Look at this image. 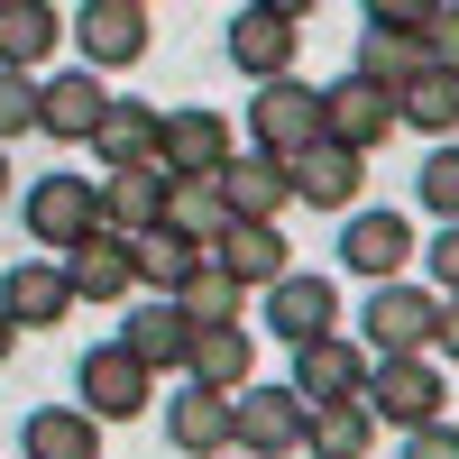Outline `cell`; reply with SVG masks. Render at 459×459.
I'll return each mask as SVG.
<instances>
[{"label":"cell","instance_id":"ac0fdd59","mask_svg":"<svg viewBox=\"0 0 459 459\" xmlns=\"http://www.w3.org/2000/svg\"><path fill=\"white\" fill-rule=\"evenodd\" d=\"M203 266H221L230 285H276V276H294V257H285V230H266V221H230L221 239H212V257Z\"/></svg>","mask_w":459,"mask_h":459},{"label":"cell","instance_id":"ba28073f","mask_svg":"<svg viewBox=\"0 0 459 459\" xmlns=\"http://www.w3.org/2000/svg\"><path fill=\"white\" fill-rule=\"evenodd\" d=\"M322 138L350 147V157H377V147L395 138V92L368 83V74H340V83H322Z\"/></svg>","mask_w":459,"mask_h":459},{"label":"cell","instance_id":"5bb4252c","mask_svg":"<svg viewBox=\"0 0 459 459\" xmlns=\"http://www.w3.org/2000/svg\"><path fill=\"white\" fill-rule=\"evenodd\" d=\"M120 350H129L147 377H157V368H184V359H194V313L166 303V294H138L129 322H120Z\"/></svg>","mask_w":459,"mask_h":459},{"label":"cell","instance_id":"8fae6325","mask_svg":"<svg viewBox=\"0 0 459 459\" xmlns=\"http://www.w3.org/2000/svg\"><path fill=\"white\" fill-rule=\"evenodd\" d=\"M404 257H413V221L404 212H350L340 221V266L350 276H368V285H404Z\"/></svg>","mask_w":459,"mask_h":459},{"label":"cell","instance_id":"d6a6232c","mask_svg":"<svg viewBox=\"0 0 459 459\" xmlns=\"http://www.w3.org/2000/svg\"><path fill=\"white\" fill-rule=\"evenodd\" d=\"M184 313H194V331H239V285H230L221 266H203V276L184 285Z\"/></svg>","mask_w":459,"mask_h":459},{"label":"cell","instance_id":"7a4b0ae2","mask_svg":"<svg viewBox=\"0 0 459 459\" xmlns=\"http://www.w3.org/2000/svg\"><path fill=\"white\" fill-rule=\"evenodd\" d=\"M19 221H28V239L37 248H83L92 230H101V175H37L28 194H19Z\"/></svg>","mask_w":459,"mask_h":459},{"label":"cell","instance_id":"836d02e7","mask_svg":"<svg viewBox=\"0 0 459 459\" xmlns=\"http://www.w3.org/2000/svg\"><path fill=\"white\" fill-rule=\"evenodd\" d=\"M37 101H47V83H28V74H0V147L37 129Z\"/></svg>","mask_w":459,"mask_h":459},{"label":"cell","instance_id":"6da1fadb","mask_svg":"<svg viewBox=\"0 0 459 459\" xmlns=\"http://www.w3.org/2000/svg\"><path fill=\"white\" fill-rule=\"evenodd\" d=\"M368 423H395V432H423L450 423V377L441 359H368Z\"/></svg>","mask_w":459,"mask_h":459},{"label":"cell","instance_id":"8992f818","mask_svg":"<svg viewBox=\"0 0 459 459\" xmlns=\"http://www.w3.org/2000/svg\"><path fill=\"white\" fill-rule=\"evenodd\" d=\"M74 395H83L92 423H138V413L157 404V377H147V368L120 350V340H101V350L74 359Z\"/></svg>","mask_w":459,"mask_h":459},{"label":"cell","instance_id":"9c48e42d","mask_svg":"<svg viewBox=\"0 0 459 459\" xmlns=\"http://www.w3.org/2000/svg\"><path fill=\"white\" fill-rule=\"evenodd\" d=\"M147 28H157V10H147V0H83V10L65 19V37L83 47V74H101V65H138V56H147Z\"/></svg>","mask_w":459,"mask_h":459},{"label":"cell","instance_id":"2e32d148","mask_svg":"<svg viewBox=\"0 0 459 459\" xmlns=\"http://www.w3.org/2000/svg\"><path fill=\"white\" fill-rule=\"evenodd\" d=\"M166 203H175V175H166V166L101 175V230H120V239H147V230H166Z\"/></svg>","mask_w":459,"mask_h":459},{"label":"cell","instance_id":"1f68e13d","mask_svg":"<svg viewBox=\"0 0 459 459\" xmlns=\"http://www.w3.org/2000/svg\"><path fill=\"white\" fill-rule=\"evenodd\" d=\"M413 203H423L441 230L459 221V138L450 147H432V157H423V175H413Z\"/></svg>","mask_w":459,"mask_h":459},{"label":"cell","instance_id":"f35d334b","mask_svg":"<svg viewBox=\"0 0 459 459\" xmlns=\"http://www.w3.org/2000/svg\"><path fill=\"white\" fill-rule=\"evenodd\" d=\"M10 350H19V322H10V313H0V359H10Z\"/></svg>","mask_w":459,"mask_h":459},{"label":"cell","instance_id":"e575fe53","mask_svg":"<svg viewBox=\"0 0 459 459\" xmlns=\"http://www.w3.org/2000/svg\"><path fill=\"white\" fill-rule=\"evenodd\" d=\"M423 56L441 74H459V0H432V28H423Z\"/></svg>","mask_w":459,"mask_h":459},{"label":"cell","instance_id":"f1b7e54d","mask_svg":"<svg viewBox=\"0 0 459 459\" xmlns=\"http://www.w3.org/2000/svg\"><path fill=\"white\" fill-rule=\"evenodd\" d=\"M194 276H203V248H194V239H175V230H147V239H138V294L184 303Z\"/></svg>","mask_w":459,"mask_h":459},{"label":"cell","instance_id":"30bf717a","mask_svg":"<svg viewBox=\"0 0 459 459\" xmlns=\"http://www.w3.org/2000/svg\"><path fill=\"white\" fill-rule=\"evenodd\" d=\"M239 157V147H230V120L221 110H166V138H157V166L175 175V184H221V166Z\"/></svg>","mask_w":459,"mask_h":459},{"label":"cell","instance_id":"484cf974","mask_svg":"<svg viewBox=\"0 0 459 459\" xmlns=\"http://www.w3.org/2000/svg\"><path fill=\"white\" fill-rule=\"evenodd\" d=\"M166 441H175L184 459H221V450H230V395H203V386L166 395Z\"/></svg>","mask_w":459,"mask_h":459},{"label":"cell","instance_id":"74e56055","mask_svg":"<svg viewBox=\"0 0 459 459\" xmlns=\"http://www.w3.org/2000/svg\"><path fill=\"white\" fill-rule=\"evenodd\" d=\"M432 359L459 368V294H441V313H432Z\"/></svg>","mask_w":459,"mask_h":459},{"label":"cell","instance_id":"cb8c5ba5","mask_svg":"<svg viewBox=\"0 0 459 459\" xmlns=\"http://www.w3.org/2000/svg\"><path fill=\"white\" fill-rule=\"evenodd\" d=\"M203 395H248L257 386V340L248 331H194V359H184Z\"/></svg>","mask_w":459,"mask_h":459},{"label":"cell","instance_id":"5b68a950","mask_svg":"<svg viewBox=\"0 0 459 459\" xmlns=\"http://www.w3.org/2000/svg\"><path fill=\"white\" fill-rule=\"evenodd\" d=\"M322 138V92L313 83H257V101H248V157H276V166H294L303 147Z\"/></svg>","mask_w":459,"mask_h":459},{"label":"cell","instance_id":"8d00e7d4","mask_svg":"<svg viewBox=\"0 0 459 459\" xmlns=\"http://www.w3.org/2000/svg\"><path fill=\"white\" fill-rule=\"evenodd\" d=\"M395 459H459V423H423V432H404Z\"/></svg>","mask_w":459,"mask_h":459},{"label":"cell","instance_id":"44dd1931","mask_svg":"<svg viewBox=\"0 0 459 459\" xmlns=\"http://www.w3.org/2000/svg\"><path fill=\"white\" fill-rule=\"evenodd\" d=\"M221 203H230V221H266V230H276L285 203H294V175L276 157H248V147H239V157L221 166Z\"/></svg>","mask_w":459,"mask_h":459},{"label":"cell","instance_id":"83f0119b","mask_svg":"<svg viewBox=\"0 0 459 459\" xmlns=\"http://www.w3.org/2000/svg\"><path fill=\"white\" fill-rule=\"evenodd\" d=\"M423 65H432V56H423V37H404V28H368V19H359V65H350V74H368V83L404 92Z\"/></svg>","mask_w":459,"mask_h":459},{"label":"cell","instance_id":"f546056e","mask_svg":"<svg viewBox=\"0 0 459 459\" xmlns=\"http://www.w3.org/2000/svg\"><path fill=\"white\" fill-rule=\"evenodd\" d=\"M368 450H377L368 404H322L313 423H303V459H368Z\"/></svg>","mask_w":459,"mask_h":459},{"label":"cell","instance_id":"ab89813d","mask_svg":"<svg viewBox=\"0 0 459 459\" xmlns=\"http://www.w3.org/2000/svg\"><path fill=\"white\" fill-rule=\"evenodd\" d=\"M0 203H10V147H0Z\"/></svg>","mask_w":459,"mask_h":459},{"label":"cell","instance_id":"ffe728a7","mask_svg":"<svg viewBox=\"0 0 459 459\" xmlns=\"http://www.w3.org/2000/svg\"><path fill=\"white\" fill-rule=\"evenodd\" d=\"M0 313H10L19 331H47L74 313V285H65V266L56 257H19L10 276H0Z\"/></svg>","mask_w":459,"mask_h":459},{"label":"cell","instance_id":"52a82bcc","mask_svg":"<svg viewBox=\"0 0 459 459\" xmlns=\"http://www.w3.org/2000/svg\"><path fill=\"white\" fill-rule=\"evenodd\" d=\"M303 423H313V404L294 386H248L230 395V441L248 459H303Z\"/></svg>","mask_w":459,"mask_h":459},{"label":"cell","instance_id":"4316f807","mask_svg":"<svg viewBox=\"0 0 459 459\" xmlns=\"http://www.w3.org/2000/svg\"><path fill=\"white\" fill-rule=\"evenodd\" d=\"M395 129H423L432 147H450V129H459V74L423 65V74L395 92Z\"/></svg>","mask_w":459,"mask_h":459},{"label":"cell","instance_id":"d4e9b609","mask_svg":"<svg viewBox=\"0 0 459 459\" xmlns=\"http://www.w3.org/2000/svg\"><path fill=\"white\" fill-rule=\"evenodd\" d=\"M19 459H101V423L83 404H37L19 423Z\"/></svg>","mask_w":459,"mask_h":459},{"label":"cell","instance_id":"d590c367","mask_svg":"<svg viewBox=\"0 0 459 459\" xmlns=\"http://www.w3.org/2000/svg\"><path fill=\"white\" fill-rule=\"evenodd\" d=\"M423 257H432V294H459V221L432 230V248H423Z\"/></svg>","mask_w":459,"mask_h":459},{"label":"cell","instance_id":"e0dca14e","mask_svg":"<svg viewBox=\"0 0 459 459\" xmlns=\"http://www.w3.org/2000/svg\"><path fill=\"white\" fill-rule=\"evenodd\" d=\"M157 138H166V110H157V101H129V92H110L101 129H92V157H101L110 175H129V166H157Z\"/></svg>","mask_w":459,"mask_h":459},{"label":"cell","instance_id":"7c38bea8","mask_svg":"<svg viewBox=\"0 0 459 459\" xmlns=\"http://www.w3.org/2000/svg\"><path fill=\"white\" fill-rule=\"evenodd\" d=\"M266 331H276L285 350L331 340V331H340V285H331V276H303V266L276 276V285H266Z\"/></svg>","mask_w":459,"mask_h":459},{"label":"cell","instance_id":"7402d4cb","mask_svg":"<svg viewBox=\"0 0 459 459\" xmlns=\"http://www.w3.org/2000/svg\"><path fill=\"white\" fill-rule=\"evenodd\" d=\"M65 47V10L56 0H0V74H28Z\"/></svg>","mask_w":459,"mask_h":459},{"label":"cell","instance_id":"4fadbf2b","mask_svg":"<svg viewBox=\"0 0 459 459\" xmlns=\"http://www.w3.org/2000/svg\"><path fill=\"white\" fill-rule=\"evenodd\" d=\"M56 266H65L74 303H129L138 294V239H120V230H92V239L65 248Z\"/></svg>","mask_w":459,"mask_h":459},{"label":"cell","instance_id":"603a6c76","mask_svg":"<svg viewBox=\"0 0 459 459\" xmlns=\"http://www.w3.org/2000/svg\"><path fill=\"white\" fill-rule=\"evenodd\" d=\"M101 110H110V92H101V74H83V65H65L56 83H47V101H37V129H47V138H83V147H92V129H101Z\"/></svg>","mask_w":459,"mask_h":459},{"label":"cell","instance_id":"3957f363","mask_svg":"<svg viewBox=\"0 0 459 459\" xmlns=\"http://www.w3.org/2000/svg\"><path fill=\"white\" fill-rule=\"evenodd\" d=\"M432 313H441L432 285H368L359 350L368 359H432Z\"/></svg>","mask_w":459,"mask_h":459},{"label":"cell","instance_id":"9a60e30c","mask_svg":"<svg viewBox=\"0 0 459 459\" xmlns=\"http://www.w3.org/2000/svg\"><path fill=\"white\" fill-rule=\"evenodd\" d=\"M294 395L313 404V413H322V404H359V395H368V350H359V340H340V331L313 340V350H294Z\"/></svg>","mask_w":459,"mask_h":459},{"label":"cell","instance_id":"277c9868","mask_svg":"<svg viewBox=\"0 0 459 459\" xmlns=\"http://www.w3.org/2000/svg\"><path fill=\"white\" fill-rule=\"evenodd\" d=\"M294 47H303V10L294 0H248V10H230V65H239L248 83H285Z\"/></svg>","mask_w":459,"mask_h":459},{"label":"cell","instance_id":"4dcf8cb0","mask_svg":"<svg viewBox=\"0 0 459 459\" xmlns=\"http://www.w3.org/2000/svg\"><path fill=\"white\" fill-rule=\"evenodd\" d=\"M166 230L175 239H194L212 257V239L230 230V203H221V184H175V203H166Z\"/></svg>","mask_w":459,"mask_h":459},{"label":"cell","instance_id":"d6986e66","mask_svg":"<svg viewBox=\"0 0 459 459\" xmlns=\"http://www.w3.org/2000/svg\"><path fill=\"white\" fill-rule=\"evenodd\" d=\"M285 175H294V203H313V212H359V184H368V157H350V147L313 138V147H303V157H294Z\"/></svg>","mask_w":459,"mask_h":459}]
</instances>
